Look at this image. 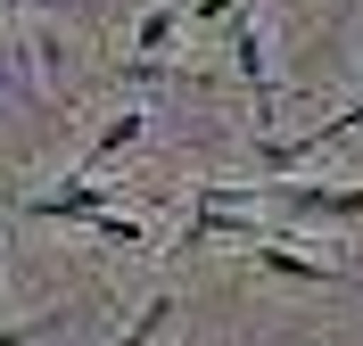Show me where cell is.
<instances>
[{
	"mask_svg": "<svg viewBox=\"0 0 363 346\" xmlns=\"http://www.w3.org/2000/svg\"><path fill=\"white\" fill-rule=\"evenodd\" d=\"M256 207H281V214H297V223H363V182L281 173V182H256Z\"/></svg>",
	"mask_w": 363,
	"mask_h": 346,
	"instance_id": "obj_1",
	"label": "cell"
},
{
	"mask_svg": "<svg viewBox=\"0 0 363 346\" xmlns=\"http://www.w3.org/2000/svg\"><path fill=\"white\" fill-rule=\"evenodd\" d=\"M231 67H240V83H248V99H256V124H272V58H264V33L248 25V8L231 17Z\"/></svg>",
	"mask_w": 363,
	"mask_h": 346,
	"instance_id": "obj_2",
	"label": "cell"
},
{
	"mask_svg": "<svg viewBox=\"0 0 363 346\" xmlns=\"http://www.w3.org/2000/svg\"><path fill=\"white\" fill-rule=\"evenodd\" d=\"M256 264H264L272 280H297V289H363L355 272H339V264H314V255L281 248V239H256Z\"/></svg>",
	"mask_w": 363,
	"mask_h": 346,
	"instance_id": "obj_3",
	"label": "cell"
},
{
	"mask_svg": "<svg viewBox=\"0 0 363 346\" xmlns=\"http://www.w3.org/2000/svg\"><path fill=\"white\" fill-rule=\"evenodd\" d=\"M140 132H149V108H124V115H108V124H99V140L83 149V165H74V173H99V165H116V157H124V149H133Z\"/></svg>",
	"mask_w": 363,
	"mask_h": 346,
	"instance_id": "obj_4",
	"label": "cell"
},
{
	"mask_svg": "<svg viewBox=\"0 0 363 346\" xmlns=\"http://www.w3.org/2000/svg\"><path fill=\"white\" fill-rule=\"evenodd\" d=\"M174 33H182V8H174V0H165V8H149V17L133 25L140 58H165V50H174Z\"/></svg>",
	"mask_w": 363,
	"mask_h": 346,
	"instance_id": "obj_5",
	"label": "cell"
},
{
	"mask_svg": "<svg viewBox=\"0 0 363 346\" xmlns=\"http://www.w3.org/2000/svg\"><path fill=\"white\" fill-rule=\"evenodd\" d=\"M91 231H99V239H108V248H149V223H133V214H91Z\"/></svg>",
	"mask_w": 363,
	"mask_h": 346,
	"instance_id": "obj_6",
	"label": "cell"
},
{
	"mask_svg": "<svg viewBox=\"0 0 363 346\" xmlns=\"http://www.w3.org/2000/svg\"><path fill=\"white\" fill-rule=\"evenodd\" d=\"M174 305H182V297H149V313H140V322L124 330V338H116V346H149V338H157L165 322H174Z\"/></svg>",
	"mask_w": 363,
	"mask_h": 346,
	"instance_id": "obj_7",
	"label": "cell"
},
{
	"mask_svg": "<svg viewBox=\"0 0 363 346\" xmlns=\"http://www.w3.org/2000/svg\"><path fill=\"white\" fill-rule=\"evenodd\" d=\"M67 322V313H33V322H17V330H0V346H33V338H50V330Z\"/></svg>",
	"mask_w": 363,
	"mask_h": 346,
	"instance_id": "obj_8",
	"label": "cell"
},
{
	"mask_svg": "<svg viewBox=\"0 0 363 346\" xmlns=\"http://www.w3.org/2000/svg\"><path fill=\"white\" fill-rule=\"evenodd\" d=\"M240 8H248V0H199V8H190V25H231Z\"/></svg>",
	"mask_w": 363,
	"mask_h": 346,
	"instance_id": "obj_9",
	"label": "cell"
},
{
	"mask_svg": "<svg viewBox=\"0 0 363 346\" xmlns=\"http://www.w3.org/2000/svg\"><path fill=\"white\" fill-rule=\"evenodd\" d=\"M0 8H25V0H0Z\"/></svg>",
	"mask_w": 363,
	"mask_h": 346,
	"instance_id": "obj_10",
	"label": "cell"
},
{
	"mask_svg": "<svg viewBox=\"0 0 363 346\" xmlns=\"http://www.w3.org/2000/svg\"><path fill=\"white\" fill-rule=\"evenodd\" d=\"M0 207H9V198H0Z\"/></svg>",
	"mask_w": 363,
	"mask_h": 346,
	"instance_id": "obj_11",
	"label": "cell"
}]
</instances>
